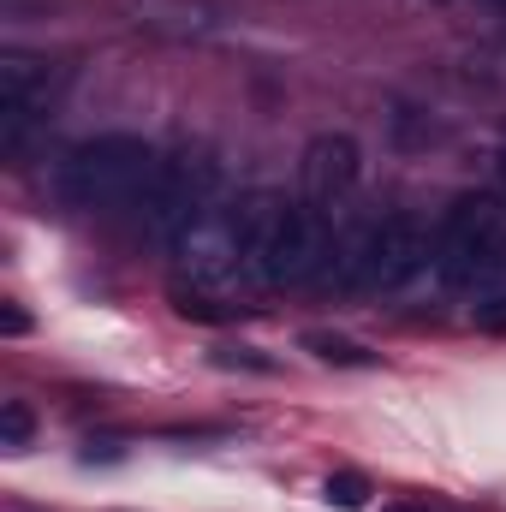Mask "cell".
Masks as SVG:
<instances>
[{"instance_id": "obj_3", "label": "cell", "mask_w": 506, "mask_h": 512, "mask_svg": "<svg viewBox=\"0 0 506 512\" xmlns=\"http://www.w3.org/2000/svg\"><path fill=\"white\" fill-rule=\"evenodd\" d=\"M435 274L447 292H489L506 280V203L465 191L435 227Z\"/></svg>"}, {"instance_id": "obj_12", "label": "cell", "mask_w": 506, "mask_h": 512, "mask_svg": "<svg viewBox=\"0 0 506 512\" xmlns=\"http://www.w3.org/2000/svg\"><path fill=\"white\" fill-rule=\"evenodd\" d=\"M30 435H36V411L24 399H6L0 405V447L18 453V447H30Z\"/></svg>"}, {"instance_id": "obj_11", "label": "cell", "mask_w": 506, "mask_h": 512, "mask_svg": "<svg viewBox=\"0 0 506 512\" xmlns=\"http://www.w3.org/2000/svg\"><path fill=\"white\" fill-rule=\"evenodd\" d=\"M173 310L191 316V322H227V304L209 286H173Z\"/></svg>"}, {"instance_id": "obj_13", "label": "cell", "mask_w": 506, "mask_h": 512, "mask_svg": "<svg viewBox=\"0 0 506 512\" xmlns=\"http://www.w3.org/2000/svg\"><path fill=\"white\" fill-rule=\"evenodd\" d=\"M471 322H477V328H489V334H506V292H501V286L477 292V304H471Z\"/></svg>"}, {"instance_id": "obj_15", "label": "cell", "mask_w": 506, "mask_h": 512, "mask_svg": "<svg viewBox=\"0 0 506 512\" xmlns=\"http://www.w3.org/2000/svg\"><path fill=\"white\" fill-rule=\"evenodd\" d=\"M215 364H245V370H274L268 358H256V352H215Z\"/></svg>"}, {"instance_id": "obj_7", "label": "cell", "mask_w": 506, "mask_h": 512, "mask_svg": "<svg viewBox=\"0 0 506 512\" xmlns=\"http://www.w3.org/2000/svg\"><path fill=\"white\" fill-rule=\"evenodd\" d=\"M358 173H364V149L358 137L346 131H316L298 155V197L316 209V215H340L346 197L358 191Z\"/></svg>"}, {"instance_id": "obj_16", "label": "cell", "mask_w": 506, "mask_h": 512, "mask_svg": "<svg viewBox=\"0 0 506 512\" xmlns=\"http://www.w3.org/2000/svg\"><path fill=\"white\" fill-rule=\"evenodd\" d=\"M381 512H453V507H441V501H429V495H423V501H387Z\"/></svg>"}, {"instance_id": "obj_10", "label": "cell", "mask_w": 506, "mask_h": 512, "mask_svg": "<svg viewBox=\"0 0 506 512\" xmlns=\"http://www.w3.org/2000/svg\"><path fill=\"white\" fill-rule=\"evenodd\" d=\"M322 495H328V507L358 512V507H370V477H364V471H334V477L322 483Z\"/></svg>"}, {"instance_id": "obj_4", "label": "cell", "mask_w": 506, "mask_h": 512, "mask_svg": "<svg viewBox=\"0 0 506 512\" xmlns=\"http://www.w3.org/2000/svg\"><path fill=\"white\" fill-rule=\"evenodd\" d=\"M334 245H340V239H334V215H316L304 197H268V191H262L256 251H251V274L262 286H304V280H322Z\"/></svg>"}, {"instance_id": "obj_9", "label": "cell", "mask_w": 506, "mask_h": 512, "mask_svg": "<svg viewBox=\"0 0 506 512\" xmlns=\"http://www.w3.org/2000/svg\"><path fill=\"white\" fill-rule=\"evenodd\" d=\"M304 352H316L322 364H346V370H370V364H376V352H364V346L346 340V334H322V328L304 334Z\"/></svg>"}, {"instance_id": "obj_1", "label": "cell", "mask_w": 506, "mask_h": 512, "mask_svg": "<svg viewBox=\"0 0 506 512\" xmlns=\"http://www.w3.org/2000/svg\"><path fill=\"white\" fill-rule=\"evenodd\" d=\"M435 274V239L411 209H393L381 221H364L352 239H340L322 280L334 292H411ZM441 280V274H435Z\"/></svg>"}, {"instance_id": "obj_17", "label": "cell", "mask_w": 506, "mask_h": 512, "mask_svg": "<svg viewBox=\"0 0 506 512\" xmlns=\"http://www.w3.org/2000/svg\"><path fill=\"white\" fill-rule=\"evenodd\" d=\"M501 185H506V149H501Z\"/></svg>"}, {"instance_id": "obj_5", "label": "cell", "mask_w": 506, "mask_h": 512, "mask_svg": "<svg viewBox=\"0 0 506 512\" xmlns=\"http://www.w3.org/2000/svg\"><path fill=\"white\" fill-rule=\"evenodd\" d=\"M221 203V161L209 149H179V155H161L155 179L143 185L137 197V221L155 245H179L209 209Z\"/></svg>"}, {"instance_id": "obj_8", "label": "cell", "mask_w": 506, "mask_h": 512, "mask_svg": "<svg viewBox=\"0 0 506 512\" xmlns=\"http://www.w3.org/2000/svg\"><path fill=\"white\" fill-rule=\"evenodd\" d=\"M48 102H54V78L42 60H0V149L18 155L30 143V131L48 126Z\"/></svg>"}, {"instance_id": "obj_2", "label": "cell", "mask_w": 506, "mask_h": 512, "mask_svg": "<svg viewBox=\"0 0 506 512\" xmlns=\"http://www.w3.org/2000/svg\"><path fill=\"white\" fill-rule=\"evenodd\" d=\"M161 155L155 143H143L137 131H102V137H84L72 143L60 161H54V197L66 209H84V215H102V209H137L143 185L155 179Z\"/></svg>"}, {"instance_id": "obj_6", "label": "cell", "mask_w": 506, "mask_h": 512, "mask_svg": "<svg viewBox=\"0 0 506 512\" xmlns=\"http://www.w3.org/2000/svg\"><path fill=\"white\" fill-rule=\"evenodd\" d=\"M256 215H262V191L245 197V203H215L179 245V268L191 274V286H233L239 274H251V251H256Z\"/></svg>"}, {"instance_id": "obj_14", "label": "cell", "mask_w": 506, "mask_h": 512, "mask_svg": "<svg viewBox=\"0 0 506 512\" xmlns=\"http://www.w3.org/2000/svg\"><path fill=\"white\" fill-rule=\"evenodd\" d=\"M0 334H12V340H18V334H30V316H24L18 304H0Z\"/></svg>"}]
</instances>
